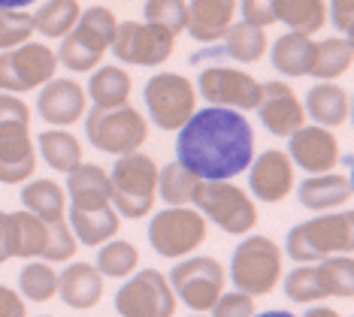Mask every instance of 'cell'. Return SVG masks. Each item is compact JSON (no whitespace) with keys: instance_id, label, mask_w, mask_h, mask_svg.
Returning a JSON list of instances; mask_svg holds the SVG:
<instances>
[{"instance_id":"1","label":"cell","mask_w":354,"mask_h":317,"mask_svg":"<svg viewBox=\"0 0 354 317\" xmlns=\"http://www.w3.org/2000/svg\"><path fill=\"white\" fill-rule=\"evenodd\" d=\"M254 154V130L243 112L209 106L179 127L176 160L203 182H230L248 169Z\"/></svg>"},{"instance_id":"2","label":"cell","mask_w":354,"mask_h":317,"mask_svg":"<svg viewBox=\"0 0 354 317\" xmlns=\"http://www.w3.org/2000/svg\"><path fill=\"white\" fill-rule=\"evenodd\" d=\"M112 197L109 206L118 211V218H146L158 197V166L149 154L131 151L122 154L118 164L109 173Z\"/></svg>"},{"instance_id":"3","label":"cell","mask_w":354,"mask_h":317,"mask_svg":"<svg viewBox=\"0 0 354 317\" xmlns=\"http://www.w3.org/2000/svg\"><path fill=\"white\" fill-rule=\"evenodd\" d=\"M354 248V215H321L306 224H297L288 233V257L294 263H318V260L348 254Z\"/></svg>"},{"instance_id":"4","label":"cell","mask_w":354,"mask_h":317,"mask_svg":"<svg viewBox=\"0 0 354 317\" xmlns=\"http://www.w3.org/2000/svg\"><path fill=\"white\" fill-rule=\"evenodd\" d=\"M115 30H118L115 15H112L106 6H91V10H85L79 15L76 28L70 30L67 37H61L64 43L58 52H55V58L73 73L94 70L100 64L103 52H106L112 46V39H115Z\"/></svg>"},{"instance_id":"5","label":"cell","mask_w":354,"mask_h":317,"mask_svg":"<svg viewBox=\"0 0 354 317\" xmlns=\"http://www.w3.org/2000/svg\"><path fill=\"white\" fill-rule=\"evenodd\" d=\"M281 278V248L270 236H248L230 257V281L248 296H267Z\"/></svg>"},{"instance_id":"6","label":"cell","mask_w":354,"mask_h":317,"mask_svg":"<svg viewBox=\"0 0 354 317\" xmlns=\"http://www.w3.org/2000/svg\"><path fill=\"white\" fill-rule=\"evenodd\" d=\"M85 136L94 148L122 157V154L142 148V142L149 140V124L127 103L112 106V109H97L94 106L85 115Z\"/></svg>"},{"instance_id":"7","label":"cell","mask_w":354,"mask_h":317,"mask_svg":"<svg viewBox=\"0 0 354 317\" xmlns=\"http://www.w3.org/2000/svg\"><path fill=\"white\" fill-rule=\"evenodd\" d=\"M191 202L206 221H212L230 236H245L257 224V209L252 197L239 191L233 182H203L200 178Z\"/></svg>"},{"instance_id":"8","label":"cell","mask_w":354,"mask_h":317,"mask_svg":"<svg viewBox=\"0 0 354 317\" xmlns=\"http://www.w3.org/2000/svg\"><path fill=\"white\" fill-rule=\"evenodd\" d=\"M149 242L160 257H188L206 242V218L197 209L170 206L151 218Z\"/></svg>"},{"instance_id":"9","label":"cell","mask_w":354,"mask_h":317,"mask_svg":"<svg viewBox=\"0 0 354 317\" xmlns=\"http://www.w3.org/2000/svg\"><path fill=\"white\" fill-rule=\"evenodd\" d=\"M58 70V58L43 43H21L0 52V91L25 94L43 88Z\"/></svg>"},{"instance_id":"10","label":"cell","mask_w":354,"mask_h":317,"mask_svg":"<svg viewBox=\"0 0 354 317\" xmlns=\"http://www.w3.org/2000/svg\"><path fill=\"white\" fill-rule=\"evenodd\" d=\"M142 94H146L149 118L160 130H179L185 121L194 115L197 91L191 85V79L179 76V73H158V76H151Z\"/></svg>"},{"instance_id":"11","label":"cell","mask_w":354,"mask_h":317,"mask_svg":"<svg viewBox=\"0 0 354 317\" xmlns=\"http://www.w3.org/2000/svg\"><path fill=\"white\" fill-rule=\"evenodd\" d=\"M118 317H173L176 294L158 269H142L115 294Z\"/></svg>"},{"instance_id":"12","label":"cell","mask_w":354,"mask_h":317,"mask_svg":"<svg viewBox=\"0 0 354 317\" xmlns=\"http://www.w3.org/2000/svg\"><path fill=\"white\" fill-rule=\"evenodd\" d=\"M170 287L194 311H209L215 299L224 294V269L218 260L212 257H191L173 266L170 272Z\"/></svg>"},{"instance_id":"13","label":"cell","mask_w":354,"mask_h":317,"mask_svg":"<svg viewBox=\"0 0 354 317\" xmlns=\"http://www.w3.org/2000/svg\"><path fill=\"white\" fill-rule=\"evenodd\" d=\"M112 52L122 64L133 67H158L173 55L176 37L170 30L158 28V24H140V21H124L118 24L115 39H112Z\"/></svg>"},{"instance_id":"14","label":"cell","mask_w":354,"mask_h":317,"mask_svg":"<svg viewBox=\"0 0 354 317\" xmlns=\"http://www.w3.org/2000/svg\"><path fill=\"white\" fill-rule=\"evenodd\" d=\"M200 94L212 106L245 112V109H254L257 100H261V82L243 70L206 67L200 73Z\"/></svg>"},{"instance_id":"15","label":"cell","mask_w":354,"mask_h":317,"mask_svg":"<svg viewBox=\"0 0 354 317\" xmlns=\"http://www.w3.org/2000/svg\"><path fill=\"white\" fill-rule=\"evenodd\" d=\"M257 118L272 136H291L294 130L306 124V109L291 85L285 82H267L261 85V100H257Z\"/></svg>"},{"instance_id":"16","label":"cell","mask_w":354,"mask_h":317,"mask_svg":"<svg viewBox=\"0 0 354 317\" xmlns=\"http://www.w3.org/2000/svg\"><path fill=\"white\" fill-rule=\"evenodd\" d=\"M291 164H297L300 169H306L309 175H318V173H330L339 164L342 151H339V142L336 136L330 133L327 127H300L291 133Z\"/></svg>"},{"instance_id":"17","label":"cell","mask_w":354,"mask_h":317,"mask_svg":"<svg viewBox=\"0 0 354 317\" xmlns=\"http://www.w3.org/2000/svg\"><path fill=\"white\" fill-rule=\"evenodd\" d=\"M248 166V184L261 202H281L294 191V164L285 151H263Z\"/></svg>"},{"instance_id":"18","label":"cell","mask_w":354,"mask_h":317,"mask_svg":"<svg viewBox=\"0 0 354 317\" xmlns=\"http://www.w3.org/2000/svg\"><path fill=\"white\" fill-rule=\"evenodd\" d=\"M34 169L37 154L28 124H0V184H21Z\"/></svg>"},{"instance_id":"19","label":"cell","mask_w":354,"mask_h":317,"mask_svg":"<svg viewBox=\"0 0 354 317\" xmlns=\"http://www.w3.org/2000/svg\"><path fill=\"white\" fill-rule=\"evenodd\" d=\"M37 112L43 121L58 127L76 124L85 115V91L73 79H49L37 97Z\"/></svg>"},{"instance_id":"20","label":"cell","mask_w":354,"mask_h":317,"mask_svg":"<svg viewBox=\"0 0 354 317\" xmlns=\"http://www.w3.org/2000/svg\"><path fill=\"white\" fill-rule=\"evenodd\" d=\"M233 12L236 0H191L185 30H191L197 43H218L233 24Z\"/></svg>"},{"instance_id":"21","label":"cell","mask_w":354,"mask_h":317,"mask_svg":"<svg viewBox=\"0 0 354 317\" xmlns=\"http://www.w3.org/2000/svg\"><path fill=\"white\" fill-rule=\"evenodd\" d=\"M46 242H49V227L34 211L21 209L6 215V248H10V257H25V260L43 257Z\"/></svg>"},{"instance_id":"22","label":"cell","mask_w":354,"mask_h":317,"mask_svg":"<svg viewBox=\"0 0 354 317\" xmlns=\"http://www.w3.org/2000/svg\"><path fill=\"white\" fill-rule=\"evenodd\" d=\"M70 182H67V193H70V209H103L109 206L112 197V184H109V173L97 164H79L76 169H70Z\"/></svg>"},{"instance_id":"23","label":"cell","mask_w":354,"mask_h":317,"mask_svg":"<svg viewBox=\"0 0 354 317\" xmlns=\"http://www.w3.org/2000/svg\"><path fill=\"white\" fill-rule=\"evenodd\" d=\"M58 296L70 308H94L103 299V275L91 263H73L58 275Z\"/></svg>"},{"instance_id":"24","label":"cell","mask_w":354,"mask_h":317,"mask_svg":"<svg viewBox=\"0 0 354 317\" xmlns=\"http://www.w3.org/2000/svg\"><path fill=\"white\" fill-rule=\"evenodd\" d=\"M297 197H300L303 206L312 209V211H327V209L345 206V202H351V178L342 175V173L309 175L300 184Z\"/></svg>"},{"instance_id":"25","label":"cell","mask_w":354,"mask_h":317,"mask_svg":"<svg viewBox=\"0 0 354 317\" xmlns=\"http://www.w3.org/2000/svg\"><path fill=\"white\" fill-rule=\"evenodd\" d=\"M118 211L112 206L103 209H70V227H73L76 242L82 245H100V242H109L118 236Z\"/></svg>"},{"instance_id":"26","label":"cell","mask_w":354,"mask_h":317,"mask_svg":"<svg viewBox=\"0 0 354 317\" xmlns=\"http://www.w3.org/2000/svg\"><path fill=\"white\" fill-rule=\"evenodd\" d=\"M303 109L312 115V121H318V127H339L351 115V100H348V91L324 82L306 94Z\"/></svg>"},{"instance_id":"27","label":"cell","mask_w":354,"mask_h":317,"mask_svg":"<svg viewBox=\"0 0 354 317\" xmlns=\"http://www.w3.org/2000/svg\"><path fill=\"white\" fill-rule=\"evenodd\" d=\"M272 12H276V21L306 37L318 34L327 24L324 0H272Z\"/></svg>"},{"instance_id":"28","label":"cell","mask_w":354,"mask_h":317,"mask_svg":"<svg viewBox=\"0 0 354 317\" xmlns=\"http://www.w3.org/2000/svg\"><path fill=\"white\" fill-rule=\"evenodd\" d=\"M312 55H315L312 37L291 30V34L279 37L276 46H272V67L285 73V76H309Z\"/></svg>"},{"instance_id":"29","label":"cell","mask_w":354,"mask_h":317,"mask_svg":"<svg viewBox=\"0 0 354 317\" xmlns=\"http://www.w3.org/2000/svg\"><path fill=\"white\" fill-rule=\"evenodd\" d=\"M354 48L348 37H330L324 43H315V55H312L309 76L315 79H339L351 70Z\"/></svg>"},{"instance_id":"30","label":"cell","mask_w":354,"mask_h":317,"mask_svg":"<svg viewBox=\"0 0 354 317\" xmlns=\"http://www.w3.org/2000/svg\"><path fill=\"white\" fill-rule=\"evenodd\" d=\"M131 76L118 67V64H109V67H100L88 82V94L97 109H112V106H124L127 97H131Z\"/></svg>"},{"instance_id":"31","label":"cell","mask_w":354,"mask_h":317,"mask_svg":"<svg viewBox=\"0 0 354 317\" xmlns=\"http://www.w3.org/2000/svg\"><path fill=\"white\" fill-rule=\"evenodd\" d=\"M37 145H39V154L43 160L49 164L52 169L58 173H70L82 164V145L73 133H64V130H43L37 136Z\"/></svg>"},{"instance_id":"32","label":"cell","mask_w":354,"mask_h":317,"mask_svg":"<svg viewBox=\"0 0 354 317\" xmlns=\"http://www.w3.org/2000/svg\"><path fill=\"white\" fill-rule=\"evenodd\" d=\"M79 15V0H46L43 6L34 12V30H39L43 37H67L76 28Z\"/></svg>"},{"instance_id":"33","label":"cell","mask_w":354,"mask_h":317,"mask_svg":"<svg viewBox=\"0 0 354 317\" xmlns=\"http://www.w3.org/2000/svg\"><path fill=\"white\" fill-rule=\"evenodd\" d=\"M197 184H200V178L194 173H188L179 160L158 169V197L167 206H188L194 200Z\"/></svg>"},{"instance_id":"34","label":"cell","mask_w":354,"mask_h":317,"mask_svg":"<svg viewBox=\"0 0 354 317\" xmlns=\"http://www.w3.org/2000/svg\"><path fill=\"white\" fill-rule=\"evenodd\" d=\"M64 202H67V193L58 182H30L25 191H21V206L28 211H34L43 221H55V218H64Z\"/></svg>"},{"instance_id":"35","label":"cell","mask_w":354,"mask_h":317,"mask_svg":"<svg viewBox=\"0 0 354 317\" xmlns=\"http://www.w3.org/2000/svg\"><path fill=\"white\" fill-rule=\"evenodd\" d=\"M221 39L227 43L224 46L227 55L239 64H254V61L263 58V52H267V34H263V28H254V24H245V21L230 24L227 34Z\"/></svg>"},{"instance_id":"36","label":"cell","mask_w":354,"mask_h":317,"mask_svg":"<svg viewBox=\"0 0 354 317\" xmlns=\"http://www.w3.org/2000/svg\"><path fill=\"white\" fill-rule=\"evenodd\" d=\"M318 269V281L324 287L327 296H339V299H351L354 294V260L348 254H336L321 260Z\"/></svg>"},{"instance_id":"37","label":"cell","mask_w":354,"mask_h":317,"mask_svg":"<svg viewBox=\"0 0 354 317\" xmlns=\"http://www.w3.org/2000/svg\"><path fill=\"white\" fill-rule=\"evenodd\" d=\"M136 266H140V251H136L133 242L124 239L106 242L97 254V272L106 275V278H127Z\"/></svg>"},{"instance_id":"38","label":"cell","mask_w":354,"mask_h":317,"mask_svg":"<svg viewBox=\"0 0 354 317\" xmlns=\"http://www.w3.org/2000/svg\"><path fill=\"white\" fill-rule=\"evenodd\" d=\"M19 287L21 296L34 299V302H49L52 296H58V272L52 266H46V260H34L21 269Z\"/></svg>"},{"instance_id":"39","label":"cell","mask_w":354,"mask_h":317,"mask_svg":"<svg viewBox=\"0 0 354 317\" xmlns=\"http://www.w3.org/2000/svg\"><path fill=\"white\" fill-rule=\"evenodd\" d=\"M285 296L291 302H300V305H309V302H318L324 299V287L318 281V269L315 266H297V269L288 272L285 278Z\"/></svg>"},{"instance_id":"40","label":"cell","mask_w":354,"mask_h":317,"mask_svg":"<svg viewBox=\"0 0 354 317\" xmlns=\"http://www.w3.org/2000/svg\"><path fill=\"white\" fill-rule=\"evenodd\" d=\"M146 21L170 30L176 37V34H182L185 24H188V3H185V0H149Z\"/></svg>"},{"instance_id":"41","label":"cell","mask_w":354,"mask_h":317,"mask_svg":"<svg viewBox=\"0 0 354 317\" xmlns=\"http://www.w3.org/2000/svg\"><path fill=\"white\" fill-rule=\"evenodd\" d=\"M46 227H49V242H46V263H64V260H70L76 254L79 242L73 230H70L67 218H55V221H46Z\"/></svg>"},{"instance_id":"42","label":"cell","mask_w":354,"mask_h":317,"mask_svg":"<svg viewBox=\"0 0 354 317\" xmlns=\"http://www.w3.org/2000/svg\"><path fill=\"white\" fill-rule=\"evenodd\" d=\"M34 34V15L21 10H0V48L28 43Z\"/></svg>"},{"instance_id":"43","label":"cell","mask_w":354,"mask_h":317,"mask_svg":"<svg viewBox=\"0 0 354 317\" xmlns=\"http://www.w3.org/2000/svg\"><path fill=\"white\" fill-rule=\"evenodd\" d=\"M209 311H212V317H252L254 296L243 294V290H236V294H221Z\"/></svg>"},{"instance_id":"44","label":"cell","mask_w":354,"mask_h":317,"mask_svg":"<svg viewBox=\"0 0 354 317\" xmlns=\"http://www.w3.org/2000/svg\"><path fill=\"white\" fill-rule=\"evenodd\" d=\"M243 21H245V24H254V28H267V24H276L272 0H243Z\"/></svg>"},{"instance_id":"45","label":"cell","mask_w":354,"mask_h":317,"mask_svg":"<svg viewBox=\"0 0 354 317\" xmlns=\"http://www.w3.org/2000/svg\"><path fill=\"white\" fill-rule=\"evenodd\" d=\"M0 124H30V109L19 97L0 94Z\"/></svg>"},{"instance_id":"46","label":"cell","mask_w":354,"mask_h":317,"mask_svg":"<svg viewBox=\"0 0 354 317\" xmlns=\"http://www.w3.org/2000/svg\"><path fill=\"white\" fill-rule=\"evenodd\" d=\"M330 6H333V24L348 37L354 28V0H330Z\"/></svg>"},{"instance_id":"47","label":"cell","mask_w":354,"mask_h":317,"mask_svg":"<svg viewBox=\"0 0 354 317\" xmlns=\"http://www.w3.org/2000/svg\"><path fill=\"white\" fill-rule=\"evenodd\" d=\"M25 302H21V296L15 294V290L3 287L0 284V317H25Z\"/></svg>"},{"instance_id":"48","label":"cell","mask_w":354,"mask_h":317,"mask_svg":"<svg viewBox=\"0 0 354 317\" xmlns=\"http://www.w3.org/2000/svg\"><path fill=\"white\" fill-rule=\"evenodd\" d=\"M10 260V248H6V211H0V266Z\"/></svg>"},{"instance_id":"49","label":"cell","mask_w":354,"mask_h":317,"mask_svg":"<svg viewBox=\"0 0 354 317\" xmlns=\"http://www.w3.org/2000/svg\"><path fill=\"white\" fill-rule=\"evenodd\" d=\"M306 317H342V314H339V311H333V308L318 305V308H309V311H306Z\"/></svg>"},{"instance_id":"50","label":"cell","mask_w":354,"mask_h":317,"mask_svg":"<svg viewBox=\"0 0 354 317\" xmlns=\"http://www.w3.org/2000/svg\"><path fill=\"white\" fill-rule=\"evenodd\" d=\"M34 0H0V10H25Z\"/></svg>"},{"instance_id":"51","label":"cell","mask_w":354,"mask_h":317,"mask_svg":"<svg viewBox=\"0 0 354 317\" xmlns=\"http://www.w3.org/2000/svg\"><path fill=\"white\" fill-rule=\"evenodd\" d=\"M252 317H297V314H291V311H263V314H252Z\"/></svg>"},{"instance_id":"52","label":"cell","mask_w":354,"mask_h":317,"mask_svg":"<svg viewBox=\"0 0 354 317\" xmlns=\"http://www.w3.org/2000/svg\"><path fill=\"white\" fill-rule=\"evenodd\" d=\"M194 317H203V314H194Z\"/></svg>"}]
</instances>
